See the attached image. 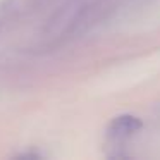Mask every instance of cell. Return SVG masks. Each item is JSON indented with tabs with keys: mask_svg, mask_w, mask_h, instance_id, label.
<instances>
[{
	"mask_svg": "<svg viewBox=\"0 0 160 160\" xmlns=\"http://www.w3.org/2000/svg\"><path fill=\"white\" fill-rule=\"evenodd\" d=\"M141 128H143V122L139 117L124 114V115H119V117H114L110 121V124L107 128V136L110 139H124L136 134Z\"/></svg>",
	"mask_w": 160,
	"mask_h": 160,
	"instance_id": "6da1fadb",
	"label": "cell"
}]
</instances>
